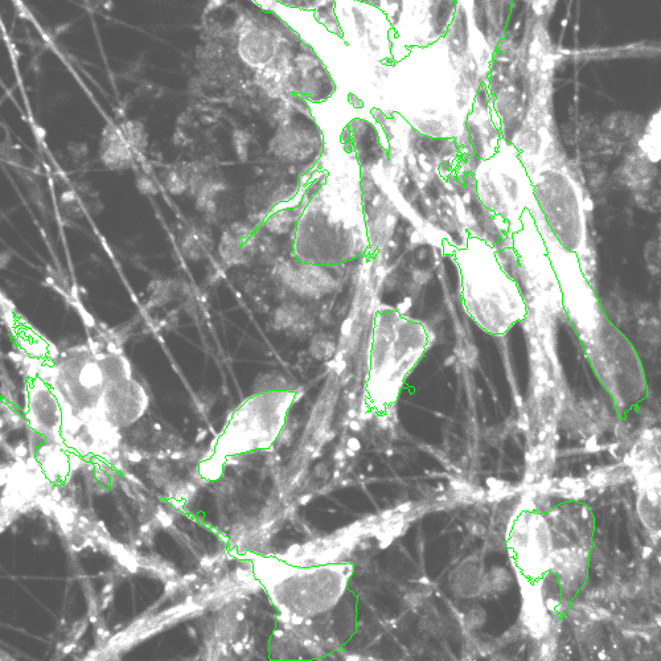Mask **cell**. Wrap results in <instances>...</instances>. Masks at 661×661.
<instances>
[{
    "mask_svg": "<svg viewBox=\"0 0 661 661\" xmlns=\"http://www.w3.org/2000/svg\"><path fill=\"white\" fill-rule=\"evenodd\" d=\"M455 260L461 270L463 306L483 331L504 335L525 318L527 306L519 286L487 242L470 238Z\"/></svg>",
    "mask_w": 661,
    "mask_h": 661,
    "instance_id": "6da1fadb",
    "label": "cell"
},
{
    "mask_svg": "<svg viewBox=\"0 0 661 661\" xmlns=\"http://www.w3.org/2000/svg\"><path fill=\"white\" fill-rule=\"evenodd\" d=\"M546 224L562 248L576 253L585 240V215L580 192L572 180L556 170H545L532 180Z\"/></svg>",
    "mask_w": 661,
    "mask_h": 661,
    "instance_id": "7a4b0ae2",
    "label": "cell"
},
{
    "mask_svg": "<svg viewBox=\"0 0 661 661\" xmlns=\"http://www.w3.org/2000/svg\"><path fill=\"white\" fill-rule=\"evenodd\" d=\"M480 201L509 223H516L531 204L532 179L515 155L499 153L487 159L476 172Z\"/></svg>",
    "mask_w": 661,
    "mask_h": 661,
    "instance_id": "3957f363",
    "label": "cell"
},
{
    "mask_svg": "<svg viewBox=\"0 0 661 661\" xmlns=\"http://www.w3.org/2000/svg\"><path fill=\"white\" fill-rule=\"evenodd\" d=\"M146 146L145 127L139 122H123L106 130L102 138L101 158L112 170H123L141 156Z\"/></svg>",
    "mask_w": 661,
    "mask_h": 661,
    "instance_id": "277c9868",
    "label": "cell"
},
{
    "mask_svg": "<svg viewBox=\"0 0 661 661\" xmlns=\"http://www.w3.org/2000/svg\"><path fill=\"white\" fill-rule=\"evenodd\" d=\"M282 278L285 279L287 287L307 297H322L330 293L334 287V279L331 275L315 265H299L297 268L287 266Z\"/></svg>",
    "mask_w": 661,
    "mask_h": 661,
    "instance_id": "5b68a950",
    "label": "cell"
},
{
    "mask_svg": "<svg viewBox=\"0 0 661 661\" xmlns=\"http://www.w3.org/2000/svg\"><path fill=\"white\" fill-rule=\"evenodd\" d=\"M249 229L241 227V229H233L231 232L224 234L221 238L220 253L225 261L231 264H242L249 256Z\"/></svg>",
    "mask_w": 661,
    "mask_h": 661,
    "instance_id": "8992f818",
    "label": "cell"
},
{
    "mask_svg": "<svg viewBox=\"0 0 661 661\" xmlns=\"http://www.w3.org/2000/svg\"><path fill=\"white\" fill-rule=\"evenodd\" d=\"M209 240L205 234H192L184 241V253L190 258H201L209 249Z\"/></svg>",
    "mask_w": 661,
    "mask_h": 661,
    "instance_id": "52a82bcc",
    "label": "cell"
},
{
    "mask_svg": "<svg viewBox=\"0 0 661 661\" xmlns=\"http://www.w3.org/2000/svg\"><path fill=\"white\" fill-rule=\"evenodd\" d=\"M301 318V309H299V306L293 305V303L281 307V309L277 311V314H275V322H277L278 326L282 328L293 326V324L298 323Z\"/></svg>",
    "mask_w": 661,
    "mask_h": 661,
    "instance_id": "ba28073f",
    "label": "cell"
},
{
    "mask_svg": "<svg viewBox=\"0 0 661 661\" xmlns=\"http://www.w3.org/2000/svg\"><path fill=\"white\" fill-rule=\"evenodd\" d=\"M311 352L319 359H330L335 352V343L327 335L316 336L311 344Z\"/></svg>",
    "mask_w": 661,
    "mask_h": 661,
    "instance_id": "9c48e42d",
    "label": "cell"
},
{
    "mask_svg": "<svg viewBox=\"0 0 661 661\" xmlns=\"http://www.w3.org/2000/svg\"><path fill=\"white\" fill-rule=\"evenodd\" d=\"M295 217L291 211L278 212L268 221V228L275 233H286L293 225Z\"/></svg>",
    "mask_w": 661,
    "mask_h": 661,
    "instance_id": "30bf717a",
    "label": "cell"
},
{
    "mask_svg": "<svg viewBox=\"0 0 661 661\" xmlns=\"http://www.w3.org/2000/svg\"><path fill=\"white\" fill-rule=\"evenodd\" d=\"M82 4L90 11L100 10L101 7L105 6V3L108 0H80Z\"/></svg>",
    "mask_w": 661,
    "mask_h": 661,
    "instance_id": "8fae6325",
    "label": "cell"
},
{
    "mask_svg": "<svg viewBox=\"0 0 661 661\" xmlns=\"http://www.w3.org/2000/svg\"><path fill=\"white\" fill-rule=\"evenodd\" d=\"M348 446H350V449L353 451L359 450L360 449V443L357 441L356 438H351L350 442H348Z\"/></svg>",
    "mask_w": 661,
    "mask_h": 661,
    "instance_id": "7c38bea8",
    "label": "cell"
},
{
    "mask_svg": "<svg viewBox=\"0 0 661 661\" xmlns=\"http://www.w3.org/2000/svg\"><path fill=\"white\" fill-rule=\"evenodd\" d=\"M410 507H412V503H406V504H404V506H401L400 508H398V511L409 512L410 509H412Z\"/></svg>",
    "mask_w": 661,
    "mask_h": 661,
    "instance_id": "4fadbf2b",
    "label": "cell"
},
{
    "mask_svg": "<svg viewBox=\"0 0 661 661\" xmlns=\"http://www.w3.org/2000/svg\"><path fill=\"white\" fill-rule=\"evenodd\" d=\"M651 553H652V549L651 548H646V549H644L643 557L646 558V557L650 556Z\"/></svg>",
    "mask_w": 661,
    "mask_h": 661,
    "instance_id": "5bb4252c",
    "label": "cell"
},
{
    "mask_svg": "<svg viewBox=\"0 0 661 661\" xmlns=\"http://www.w3.org/2000/svg\"><path fill=\"white\" fill-rule=\"evenodd\" d=\"M350 426H351V429H353V430H360V425L357 424V422H355V421L351 422Z\"/></svg>",
    "mask_w": 661,
    "mask_h": 661,
    "instance_id": "9a60e30c",
    "label": "cell"
},
{
    "mask_svg": "<svg viewBox=\"0 0 661 661\" xmlns=\"http://www.w3.org/2000/svg\"><path fill=\"white\" fill-rule=\"evenodd\" d=\"M233 647H234V650H236V652H238V654H240V652L242 651V648H244V646H242V644H236V646H233Z\"/></svg>",
    "mask_w": 661,
    "mask_h": 661,
    "instance_id": "2e32d148",
    "label": "cell"
},
{
    "mask_svg": "<svg viewBox=\"0 0 661 661\" xmlns=\"http://www.w3.org/2000/svg\"><path fill=\"white\" fill-rule=\"evenodd\" d=\"M310 499H311V496H305V499H302V502H301V503H302V504L309 503V502H310Z\"/></svg>",
    "mask_w": 661,
    "mask_h": 661,
    "instance_id": "e0dca14e",
    "label": "cell"
},
{
    "mask_svg": "<svg viewBox=\"0 0 661 661\" xmlns=\"http://www.w3.org/2000/svg\"><path fill=\"white\" fill-rule=\"evenodd\" d=\"M347 455H350V457H355V451L348 449L347 450Z\"/></svg>",
    "mask_w": 661,
    "mask_h": 661,
    "instance_id": "ac0fdd59",
    "label": "cell"
},
{
    "mask_svg": "<svg viewBox=\"0 0 661 661\" xmlns=\"http://www.w3.org/2000/svg\"><path fill=\"white\" fill-rule=\"evenodd\" d=\"M237 619H238V621H242V619H244V614L238 613Z\"/></svg>",
    "mask_w": 661,
    "mask_h": 661,
    "instance_id": "d6986e66",
    "label": "cell"
},
{
    "mask_svg": "<svg viewBox=\"0 0 661 661\" xmlns=\"http://www.w3.org/2000/svg\"><path fill=\"white\" fill-rule=\"evenodd\" d=\"M282 635H283L282 631L275 632V636H277V638H281Z\"/></svg>",
    "mask_w": 661,
    "mask_h": 661,
    "instance_id": "ffe728a7",
    "label": "cell"
},
{
    "mask_svg": "<svg viewBox=\"0 0 661 661\" xmlns=\"http://www.w3.org/2000/svg\"><path fill=\"white\" fill-rule=\"evenodd\" d=\"M421 582H422V584L429 585V580H426V578H425V580H424V578H422Z\"/></svg>",
    "mask_w": 661,
    "mask_h": 661,
    "instance_id": "44dd1931",
    "label": "cell"
}]
</instances>
